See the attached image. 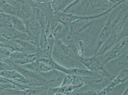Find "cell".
Instances as JSON below:
<instances>
[{
  "label": "cell",
  "instance_id": "1",
  "mask_svg": "<svg viewBox=\"0 0 128 95\" xmlns=\"http://www.w3.org/2000/svg\"><path fill=\"white\" fill-rule=\"evenodd\" d=\"M12 67L14 69L21 74L28 80L32 83L40 85L42 86L50 87L52 83L56 81L54 79L48 80L42 76L40 74L24 69L15 62Z\"/></svg>",
  "mask_w": 128,
  "mask_h": 95
},
{
  "label": "cell",
  "instance_id": "2",
  "mask_svg": "<svg viewBox=\"0 0 128 95\" xmlns=\"http://www.w3.org/2000/svg\"><path fill=\"white\" fill-rule=\"evenodd\" d=\"M79 62L86 66L89 70L97 72L100 76L107 78L110 81L114 77L108 72L104 65L101 62L99 58L94 57L84 58L81 57Z\"/></svg>",
  "mask_w": 128,
  "mask_h": 95
},
{
  "label": "cell",
  "instance_id": "3",
  "mask_svg": "<svg viewBox=\"0 0 128 95\" xmlns=\"http://www.w3.org/2000/svg\"><path fill=\"white\" fill-rule=\"evenodd\" d=\"M26 26L27 35L30 42L39 47L40 39L41 36L42 28L34 18L24 20Z\"/></svg>",
  "mask_w": 128,
  "mask_h": 95
},
{
  "label": "cell",
  "instance_id": "4",
  "mask_svg": "<svg viewBox=\"0 0 128 95\" xmlns=\"http://www.w3.org/2000/svg\"><path fill=\"white\" fill-rule=\"evenodd\" d=\"M31 0H8L10 4L17 9L16 16L25 20L34 17Z\"/></svg>",
  "mask_w": 128,
  "mask_h": 95
},
{
  "label": "cell",
  "instance_id": "5",
  "mask_svg": "<svg viewBox=\"0 0 128 95\" xmlns=\"http://www.w3.org/2000/svg\"><path fill=\"white\" fill-rule=\"evenodd\" d=\"M0 76L7 79L22 83L23 85L31 87L33 88H37L43 87L40 85L35 84L30 82L23 76L21 74L16 70L4 71L0 72Z\"/></svg>",
  "mask_w": 128,
  "mask_h": 95
},
{
  "label": "cell",
  "instance_id": "6",
  "mask_svg": "<svg viewBox=\"0 0 128 95\" xmlns=\"http://www.w3.org/2000/svg\"><path fill=\"white\" fill-rule=\"evenodd\" d=\"M128 41H124L115 46L110 53L103 57L99 58L102 63L104 65L105 64L116 58L124 52L127 48Z\"/></svg>",
  "mask_w": 128,
  "mask_h": 95
},
{
  "label": "cell",
  "instance_id": "7",
  "mask_svg": "<svg viewBox=\"0 0 128 95\" xmlns=\"http://www.w3.org/2000/svg\"><path fill=\"white\" fill-rule=\"evenodd\" d=\"M0 35L8 40H21L30 42L26 33L20 32L13 27L2 29Z\"/></svg>",
  "mask_w": 128,
  "mask_h": 95
},
{
  "label": "cell",
  "instance_id": "8",
  "mask_svg": "<svg viewBox=\"0 0 128 95\" xmlns=\"http://www.w3.org/2000/svg\"><path fill=\"white\" fill-rule=\"evenodd\" d=\"M50 87L43 86L24 90H15V89H7L3 90L4 94L9 95H38L48 90Z\"/></svg>",
  "mask_w": 128,
  "mask_h": 95
},
{
  "label": "cell",
  "instance_id": "9",
  "mask_svg": "<svg viewBox=\"0 0 128 95\" xmlns=\"http://www.w3.org/2000/svg\"><path fill=\"white\" fill-rule=\"evenodd\" d=\"M37 61L46 63L52 68V70H56L64 73L66 75H74L75 69H68L59 64L52 58L48 59L45 58L39 59Z\"/></svg>",
  "mask_w": 128,
  "mask_h": 95
},
{
  "label": "cell",
  "instance_id": "10",
  "mask_svg": "<svg viewBox=\"0 0 128 95\" xmlns=\"http://www.w3.org/2000/svg\"><path fill=\"white\" fill-rule=\"evenodd\" d=\"M64 25L58 22L52 21L50 33L55 40L59 39L65 35L66 29Z\"/></svg>",
  "mask_w": 128,
  "mask_h": 95
},
{
  "label": "cell",
  "instance_id": "11",
  "mask_svg": "<svg viewBox=\"0 0 128 95\" xmlns=\"http://www.w3.org/2000/svg\"><path fill=\"white\" fill-rule=\"evenodd\" d=\"M21 47V52L25 54H31L37 52L38 47L34 44L28 41L16 40Z\"/></svg>",
  "mask_w": 128,
  "mask_h": 95
},
{
  "label": "cell",
  "instance_id": "12",
  "mask_svg": "<svg viewBox=\"0 0 128 95\" xmlns=\"http://www.w3.org/2000/svg\"><path fill=\"white\" fill-rule=\"evenodd\" d=\"M128 69H124L120 72L117 77L110 81L108 86L114 89L116 86L126 82L128 80Z\"/></svg>",
  "mask_w": 128,
  "mask_h": 95
},
{
  "label": "cell",
  "instance_id": "13",
  "mask_svg": "<svg viewBox=\"0 0 128 95\" xmlns=\"http://www.w3.org/2000/svg\"><path fill=\"white\" fill-rule=\"evenodd\" d=\"M0 9L2 13L10 16H16L17 9L7 1H0Z\"/></svg>",
  "mask_w": 128,
  "mask_h": 95
},
{
  "label": "cell",
  "instance_id": "14",
  "mask_svg": "<svg viewBox=\"0 0 128 95\" xmlns=\"http://www.w3.org/2000/svg\"><path fill=\"white\" fill-rule=\"evenodd\" d=\"M34 18L40 24L42 29L45 26L46 22V16L42 10L32 5Z\"/></svg>",
  "mask_w": 128,
  "mask_h": 95
},
{
  "label": "cell",
  "instance_id": "15",
  "mask_svg": "<svg viewBox=\"0 0 128 95\" xmlns=\"http://www.w3.org/2000/svg\"><path fill=\"white\" fill-rule=\"evenodd\" d=\"M13 27L22 33H26V26L24 21L16 16H10Z\"/></svg>",
  "mask_w": 128,
  "mask_h": 95
},
{
  "label": "cell",
  "instance_id": "16",
  "mask_svg": "<svg viewBox=\"0 0 128 95\" xmlns=\"http://www.w3.org/2000/svg\"><path fill=\"white\" fill-rule=\"evenodd\" d=\"M68 1L51 0V6L53 14L60 13L63 12Z\"/></svg>",
  "mask_w": 128,
  "mask_h": 95
},
{
  "label": "cell",
  "instance_id": "17",
  "mask_svg": "<svg viewBox=\"0 0 128 95\" xmlns=\"http://www.w3.org/2000/svg\"><path fill=\"white\" fill-rule=\"evenodd\" d=\"M13 27L10 16L4 13H0V28Z\"/></svg>",
  "mask_w": 128,
  "mask_h": 95
},
{
  "label": "cell",
  "instance_id": "18",
  "mask_svg": "<svg viewBox=\"0 0 128 95\" xmlns=\"http://www.w3.org/2000/svg\"><path fill=\"white\" fill-rule=\"evenodd\" d=\"M27 55L21 52H12L9 58L15 62L25 58Z\"/></svg>",
  "mask_w": 128,
  "mask_h": 95
},
{
  "label": "cell",
  "instance_id": "19",
  "mask_svg": "<svg viewBox=\"0 0 128 95\" xmlns=\"http://www.w3.org/2000/svg\"><path fill=\"white\" fill-rule=\"evenodd\" d=\"M36 62H38L40 73H48L51 71L53 70L52 68L46 63L37 60Z\"/></svg>",
  "mask_w": 128,
  "mask_h": 95
},
{
  "label": "cell",
  "instance_id": "20",
  "mask_svg": "<svg viewBox=\"0 0 128 95\" xmlns=\"http://www.w3.org/2000/svg\"><path fill=\"white\" fill-rule=\"evenodd\" d=\"M12 52L6 48L0 47V61L6 58H9Z\"/></svg>",
  "mask_w": 128,
  "mask_h": 95
},
{
  "label": "cell",
  "instance_id": "21",
  "mask_svg": "<svg viewBox=\"0 0 128 95\" xmlns=\"http://www.w3.org/2000/svg\"><path fill=\"white\" fill-rule=\"evenodd\" d=\"M73 81H74V77H73V75H66L64 77L63 81L60 87L73 85Z\"/></svg>",
  "mask_w": 128,
  "mask_h": 95
},
{
  "label": "cell",
  "instance_id": "22",
  "mask_svg": "<svg viewBox=\"0 0 128 95\" xmlns=\"http://www.w3.org/2000/svg\"><path fill=\"white\" fill-rule=\"evenodd\" d=\"M113 89L108 86L102 90H98L99 95H112Z\"/></svg>",
  "mask_w": 128,
  "mask_h": 95
},
{
  "label": "cell",
  "instance_id": "23",
  "mask_svg": "<svg viewBox=\"0 0 128 95\" xmlns=\"http://www.w3.org/2000/svg\"><path fill=\"white\" fill-rule=\"evenodd\" d=\"M76 95H99L98 90H89L76 94Z\"/></svg>",
  "mask_w": 128,
  "mask_h": 95
},
{
  "label": "cell",
  "instance_id": "24",
  "mask_svg": "<svg viewBox=\"0 0 128 95\" xmlns=\"http://www.w3.org/2000/svg\"><path fill=\"white\" fill-rule=\"evenodd\" d=\"M59 87L49 88L48 90V94L49 95H54L56 93Z\"/></svg>",
  "mask_w": 128,
  "mask_h": 95
},
{
  "label": "cell",
  "instance_id": "25",
  "mask_svg": "<svg viewBox=\"0 0 128 95\" xmlns=\"http://www.w3.org/2000/svg\"><path fill=\"white\" fill-rule=\"evenodd\" d=\"M7 40V39H4L2 36L0 35V42H4L6 41Z\"/></svg>",
  "mask_w": 128,
  "mask_h": 95
},
{
  "label": "cell",
  "instance_id": "26",
  "mask_svg": "<svg viewBox=\"0 0 128 95\" xmlns=\"http://www.w3.org/2000/svg\"><path fill=\"white\" fill-rule=\"evenodd\" d=\"M128 87H127L126 89H125V90H124L122 95H128Z\"/></svg>",
  "mask_w": 128,
  "mask_h": 95
},
{
  "label": "cell",
  "instance_id": "27",
  "mask_svg": "<svg viewBox=\"0 0 128 95\" xmlns=\"http://www.w3.org/2000/svg\"><path fill=\"white\" fill-rule=\"evenodd\" d=\"M4 85V84H0V86H2V85Z\"/></svg>",
  "mask_w": 128,
  "mask_h": 95
}]
</instances>
